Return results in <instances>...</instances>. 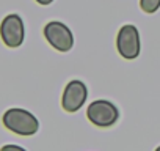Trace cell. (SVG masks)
<instances>
[{"instance_id": "9c48e42d", "label": "cell", "mask_w": 160, "mask_h": 151, "mask_svg": "<svg viewBox=\"0 0 160 151\" xmlns=\"http://www.w3.org/2000/svg\"><path fill=\"white\" fill-rule=\"evenodd\" d=\"M36 2H38L39 5H50L53 0H36Z\"/></svg>"}, {"instance_id": "ba28073f", "label": "cell", "mask_w": 160, "mask_h": 151, "mask_svg": "<svg viewBox=\"0 0 160 151\" xmlns=\"http://www.w3.org/2000/svg\"><path fill=\"white\" fill-rule=\"evenodd\" d=\"M2 149L5 151V149H18V151H24V148L22 146H18V145H5V146H2Z\"/></svg>"}, {"instance_id": "52a82bcc", "label": "cell", "mask_w": 160, "mask_h": 151, "mask_svg": "<svg viewBox=\"0 0 160 151\" xmlns=\"http://www.w3.org/2000/svg\"><path fill=\"white\" fill-rule=\"evenodd\" d=\"M140 7L144 13L152 14L160 8V0H140Z\"/></svg>"}, {"instance_id": "277c9868", "label": "cell", "mask_w": 160, "mask_h": 151, "mask_svg": "<svg viewBox=\"0 0 160 151\" xmlns=\"http://www.w3.org/2000/svg\"><path fill=\"white\" fill-rule=\"evenodd\" d=\"M0 38H2L3 44L10 49H16L24 43L25 27L19 14L13 13V14L5 16V19L0 24Z\"/></svg>"}, {"instance_id": "6da1fadb", "label": "cell", "mask_w": 160, "mask_h": 151, "mask_svg": "<svg viewBox=\"0 0 160 151\" xmlns=\"http://www.w3.org/2000/svg\"><path fill=\"white\" fill-rule=\"evenodd\" d=\"M2 121H3V126L18 134V135H22V137H30V135H35L39 129V121L38 118L25 110V109H8L3 117H2Z\"/></svg>"}, {"instance_id": "3957f363", "label": "cell", "mask_w": 160, "mask_h": 151, "mask_svg": "<svg viewBox=\"0 0 160 151\" xmlns=\"http://www.w3.org/2000/svg\"><path fill=\"white\" fill-rule=\"evenodd\" d=\"M87 117L88 120L99 128H110L113 126L118 118H119V112L116 109L115 104H112L110 101L105 99H98L93 101L88 109H87Z\"/></svg>"}, {"instance_id": "8992f818", "label": "cell", "mask_w": 160, "mask_h": 151, "mask_svg": "<svg viewBox=\"0 0 160 151\" xmlns=\"http://www.w3.org/2000/svg\"><path fill=\"white\" fill-rule=\"evenodd\" d=\"M88 98V88L82 81H71L61 96V107L68 113H74L83 107Z\"/></svg>"}, {"instance_id": "30bf717a", "label": "cell", "mask_w": 160, "mask_h": 151, "mask_svg": "<svg viewBox=\"0 0 160 151\" xmlns=\"http://www.w3.org/2000/svg\"><path fill=\"white\" fill-rule=\"evenodd\" d=\"M157 151H160V146H157Z\"/></svg>"}, {"instance_id": "5b68a950", "label": "cell", "mask_w": 160, "mask_h": 151, "mask_svg": "<svg viewBox=\"0 0 160 151\" xmlns=\"http://www.w3.org/2000/svg\"><path fill=\"white\" fill-rule=\"evenodd\" d=\"M116 49L126 60H133L140 55V33L132 24L122 25L116 36Z\"/></svg>"}, {"instance_id": "7a4b0ae2", "label": "cell", "mask_w": 160, "mask_h": 151, "mask_svg": "<svg viewBox=\"0 0 160 151\" xmlns=\"http://www.w3.org/2000/svg\"><path fill=\"white\" fill-rule=\"evenodd\" d=\"M44 38L58 52H68L74 46V35L71 29L58 21H52L44 25Z\"/></svg>"}]
</instances>
